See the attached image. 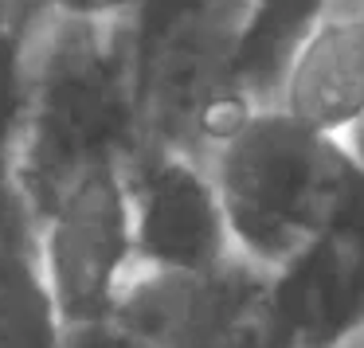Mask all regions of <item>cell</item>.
Masks as SVG:
<instances>
[{
	"instance_id": "7a4b0ae2",
	"label": "cell",
	"mask_w": 364,
	"mask_h": 348,
	"mask_svg": "<svg viewBox=\"0 0 364 348\" xmlns=\"http://www.w3.org/2000/svg\"><path fill=\"white\" fill-rule=\"evenodd\" d=\"M43 259L55 305L71 321H98L122 305L141 266L126 153L87 165L48 200Z\"/></svg>"
},
{
	"instance_id": "6da1fadb",
	"label": "cell",
	"mask_w": 364,
	"mask_h": 348,
	"mask_svg": "<svg viewBox=\"0 0 364 348\" xmlns=\"http://www.w3.org/2000/svg\"><path fill=\"white\" fill-rule=\"evenodd\" d=\"M208 173L239 259L267 274L294 266L341 223L364 176L341 141L309 129L278 102H255L212 145Z\"/></svg>"
},
{
	"instance_id": "3957f363",
	"label": "cell",
	"mask_w": 364,
	"mask_h": 348,
	"mask_svg": "<svg viewBox=\"0 0 364 348\" xmlns=\"http://www.w3.org/2000/svg\"><path fill=\"white\" fill-rule=\"evenodd\" d=\"M134 200L137 262L145 270L196 274L235 254L215 196V180L200 157L153 141H134L126 153Z\"/></svg>"
},
{
	"instance_id": "277c9868",
	"label": "cell",
	"mask_w": 364,
	"mask_h": 348,
	"mask_svg": "<svg viewBox=\"0 0 364 348\" xmlns=\"http://www.w3.org/2000/svg\"><path fill=\"white\" fill-rule=\"evenodd\" d=\"M270 102L348 149L364 126V0L325 4L290 48Z\"/></svg>"
}]
</instances>
